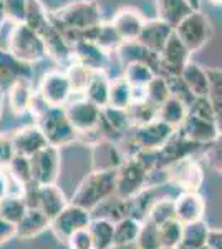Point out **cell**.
I'll return each mask as SVG.
<instances>
[{
  "label": "cell",
  "mask_w": 222,
  "mask_h": 249,
  "mask_svg": "<svg viewBox=\"0 0 222 249\" xmlns=\"http://www.w3.org/2000/svg\"><path fill=\"white\" fill-rule=\"evenodd\" d=\"M50 18L58 30L78 32V34H82V38L83 32L90 30L103 22L102 7L96 0H75V2L67 3L60 9L51 10Z\"/></svg>",
  "instance_id": "cell-1"
},
{
  "label": "cell",
  "mask_w": 222,
  "mask_h": 249,
  "mask_svg": "<svg viewBox=\"0 0 222 249\" xmlns=\"http://www.w3.org/2000/svg\"><path fill=\"white\" fill-rule=\"evenodd\" d=\"M113 195H116V171L91 170L76 184L70 203L91 211Z\"/></svg>",
  "instance_id": "cell-2"
},
{
  "label": "cell",
  "mask_w": 222,
  "mask_h": 249,
  "mask_svg": "<svg viewBox=\"0 0 222 249\" xmlns=\"http://www.w3.org/2000/svg\"><path fill=\"white\" fill-rule=\"evenodd\" d=\"M43 135L47 136L48 144L56 148L70 146L78 142L80 135L68 120L65 107H50L42 116L35 120Z\"/></svg>",
  "instance_id": "cell-3"
},
{
  "label": "cell",
  "mask_w": 222,
  "mask_h": 249,
  "mask_svg": "<svg viewBox=\"0 0 222 249\" xmlns=\"http://www.w3.org/2000/svg\"><path fill=\"white\" fill-rule=\"evenodd\" d=\"M9 52L22 62L34 65V63L42 62L47 57V48L42 35L38 32L27 25V23H17L12 35V42Z\"/></svg>",
  "instance_id": "cell-4"
},
{
  "label": "cell",
  "mask_w": 222,
  "mask_h": 249,
  "mask_svg": "<svg viewBox=\"0 0 222 249\" xmlns=\"http://www.w3.org/2000/svg\"><path fill=\"white\" fill-rule=\"evenodd\" d=\"M30 163L35 183L40 186L58 184L60 175H62V148L48 144L32 156Z\"/></svg>",
  "instance_id": "cell-5"
},
{
  "label": "cell",
  "mask_w": 222,
  "mask_h": 249,
  "mask_svg": "<svg viewBox=\"0 0 222 249\" xmlns=\"http://www.w3.org/2000/svg\"><path fill=\"white\" fill-rule=\"evenodd\" d=\"M176 35L184 42V45L191 50V53L199 52L212 35V27L209 18L201 10L189 14L183 22L174 29Z\"/></svg>",
  "instance_id": "cell-6"
},
{
  "label": "cell",
  "mask_w": 222,
  "mask_h": 249,
  "mask_svg": "<svg viewBox=\"0 0 222 249\" xmlns=\"http://www.w3.org/2000/svg\"><path fill=\"white\" fill-rule=\"evenodd\" d=\"M148 170L136 158H126L116 170V195L131 199L146 188Z\"/></svg>",
  "instance_id": "cell-7"
},
{
  "label": "cell",
  "mask_w": 222,
  "mask_h": 249,
  "mask_svg": "<svg viewBox=\"0 0 222 249\" xmlns=\"http://www.w3.org/2000/svg\"><path fill=\"white\" fill-rule=\"evenodd\" d=\"M37 91L50 107H65L75 95L65 70L47 71L40 80Z\"/></svg>",
  "instance_id": "cell-8"
},
{
  "label": "cell",
  "mask_w": 222,
  "mask_h": 249,
  "mask_svg": "<svg viewBox=\"0 0 222 249\" xmlns=\"http://www.w3.org/2000/svg\"><path fill=\"white\" fill-rule=\"evenodd\" d=\"M102 110L98 105H95L90 100H86L83 95L80 98L70 100L65 105V111L68 115V120L78 131V135L88 133L98 128L100 118H102Z\"/></svg>",
  "instance_id": "cell-9"
},
{
  "label": "cell",
  "mask_w": 222,
  "mask_h": 249,
  "mask_svg": "<svg viewBox=\"0 0 222 249\" xmlns=\"http://www.w3.org/2000/svg\"><path fill=\"white\" fill-rule=\"evenodd\" d=\"M91 219V211L85 210L78 204L70 203L56 218L51 219L50 230L55 232L56 238L67 243L73 232L90 226Z\"/></svg>",
  "instance_id": "cell-10"
},
{
  "label": "cell",
  "mask_w": 222,
  "mask_h": 249,
  "mask_svg": "<svg viewBox=\"0 0 222 249\" xmlns=\"http://www.w3.org/2000/svg\"><path fill=\"white\" fill-rule=\"evenodd\" d=\"M191 50L184 45V42L172 34L168 40L166 47L159 53V73L157 75H171V77H181L186 65L191 62Z\"/></svg>",
  "instance_id": "cell-11"
},
{
  "label": "cell",
  "mask_w": 222,
  "mask_h": 249,
  "mask_svg": "<svg viewBox=\"0 0 222 249\" xmlns=\"http://www.w3.org/2000/svg\"><path fill=\"white\" fill-rule=\"evenodd\" d=\"M176 131V128L157 118L141 126H133L131 136L141 150H161L174 136Z\"/></svg>",
  "instance_id": "cell-12"
},
{
  "label": "cell",
  "mask_w": 222,
  "mask_h": 249,
  "mask_svg": "<svg viewBox=\"0 0 222 249\" xmlns=\"http://www.w3.org/2000/svg\"><path fill=\"white\" fill-rule=\"evenodd\" d=\"M169 183H172L181 193L184 191H199L204 181V173L201 164L194 158H184L169 164Z\"/></svg>",
  "instance_id": "cell-13"
},
{
  "label": "cell",
  "mask_w": 222,
  "mask_h": 249,
  "mask_svg": "<svg viewBox=\"0 0 222 249\" xmlns=\"http://www.w3.org/2000/svg\"><path fill=\"white\" fill-rule=\"evenodd\" d=\"M113 52L104 50L98 43L91 40H80L73 43V62L80 63L85 68L91 71H108V67L111 63Z\"/></svg>",
  "instance_id": "cell-14"
},
{
  "label": "cell",
  "mask_w": 222,
  "mask_h": 249,
  "mask_svg": "<svg viewBox=\"0 0 222 249\" xmlns=\"http://www.w3.org/2000/svg\"><path fill=\"white\" fill-rule=\"evenodd\" d=\"M98 126L103 138L115 143H120L133 130V123L128 116V111L113 107H104L102 110Z\"/></svg>",
  "instance_id": "cell-15"
},
{
  "label": "cell",
  "mask_w": 222,
  "mask_h": 249,
  "mask_svg": "<svg viewBox=\"0 0 222 249\" xmlns=\"http://www.w3.org/2000/svg\"><path fill=\"white\" fill-rule=\"evenodd\" d=\"M177 131H179L181 135L184 136V138L191 140V142H196L199 144H205L212 143L214 140L217 138L221 133L219 130H217V124L214 120L211 118H204V116H199L196 113H191L189 111L188 118L184 120V123L181 124L179 128H177Z\"/></svg>",
  "instance_id": "cell-16"
},
{
  "label": "cell",
  "mask_w": 222,
  "mask_h": 249,
  "mask_svg": "<svg viewBox=\"0 0 222 249\" xmlns=\"http://www.w3.org/2000/svg\"><path fill=\"white\" fill-rule=\"evenodd\" d=\"M91 151V170L100 171H116L126 160L120 144L110 140H100L90 146Z\"/></svg>",
  "instance_id": "cell-17"
},
{
  "label": "cell",
  "mask_w": 222,
  "mask_h": 249,
  "mask_svg": "<svg viewBox=\"0 0 222 249\" xmlns=\"http://www.w3.org/2000/svg\"><path fill=\"white\" fill-rule=\"evenodd\" d=\"M10 138L12 144H14L15 155H23L28 156V158H32L35 153H38L40 150L48 146L47 136L43 135V131L40 130L37 123L20 128V130L10 135Z\"/></svg>",
  "instance_id": "cell-18"
},
{
  "label": "cell",
  "mask_w": 222,
  "mask_h": 249,
  "mask_svg": "<svg viewBox=\"0 0 222 249\" xmlns=\"http://www.w3.org/2000/svg\"><path fill=\"white\" fill-rule=\"evenodd\" d=\"M204 148L205 146H203V144L191 142V140L184 138L179 131H176L174 136H172L161 150H157V155H159V164L166 168L169 164L179 161V160L191 158V156H194L197 151L204 150Z\"/></svg>",
  "instance_id": "cell-19"
},
{
  "label": "cell",
  "mask_w": 222,
  "mask_h": 249,
  "mask_svg": "<svg viewBox=\"0 0 222 249\" xmlns=\"http://www.w3.org/2000/svg\"><path fill=\"white\" fill-rule=\"evenodd\" d=\"M42 38L45 42L47 57H50L55 63L67 68L73 62V47H71V43L68 42L65 35L56 29L53 23L43 32Z\"/></svg>",
  "instance_id": "cell-20"
},
{
  "label": "cell",
  "mask_w": 222,
  "mask_h": 249,
  "mask_svg": "<svg viewBox=\"0 0 222 249\" xmlns=\"http://www.w3.org/2000/svg\"><path fill=\"white\" fill-rule=\"evenodd\" d=\"M115 53L118 55V60L123 67L130 65V63L139 62V63H146V65L151 67L156 73H159V53L149 50L148 47H144L138 40L123 42Z\"/></svg>",
  "instance_id": "cell-21"
},
{
  "label": "cell",
  "mask_w": 222,
  "mask_h": 249,
  "mask_svg": "<svg viewBox=\"0 0 222 249\" xmlns=\"http://www.w3.org/2000/svg\"><path fill=\"white\" fill-rule=\"evenodd\" d=\"M172 34H174V27H171L168 22H164L159 17L151 18L144 22L138 42L143 43L144 47H148L149 50L161 53L163 48L166 47L168 40L172 37Z\"/></svg>",
  "instance_id": "cell-22"
},
{
  "label": "cell",
  "mask_w": 222,
  "mask_h": 249,
  "mask_svg": "<svg viewBox=\"0 0 222 249\" xmlns=\"http://www.w3.org/2000/svg\"><path fill=\"white\" fill-rule=\"evenodd\" d=\"M144 17L138 9L133 7H123L115 14L111 23L123 38V42H131V40H138L141 35V30L144 27Z\"/></svg>",
  "instance_id": "cell-23"
},
{
  "label": "cell",
  "mask_w": 222,
  "mask_h": 249,
  "mask_svg": "<svg viewBox=\"0 0 222 249\" xmlns=\"http://www.w3.org/2000/svg\"><path fill=\"white\" fill-rule=\"evenodd\" d=\"M70 204V198L65 195V191L58 184H45L38 186L37 191V201L35 208L43 211L50 219L56 218L65 208Z\"/></svg>",
  "instance_id": "cell-24"
},
{
  "label": "cell",
  "mask_w": 222,
  "mask_h": 249,
  "mask_svg": "<svg viewBox=\"0 0 222 249\" xmlns=\"http://www.w3.org/2000/svg\"><path fill=\"white\" fill-rule=\"evenodd\" d=\"M205 201L197 191L179 193L176 198V219L183 224L204 219Z\"/></svg>",
  "instance_id": "cell-25"
},
{
  "label": "cell",
  "mask_w": 222,
  "mask_h": 249,
  "mask_svg": "<svg viewBox=\"0 0 222 249\" xmlns=\"http://www.w3.org/2000/svg\"><path fill=\"white\" fill-rule=\"evenodd\" d=\"M20 78H32V65L0 48V87L5 90Z\"/></svg>",
  "instance_id": "cell-26"
},
{
  "label": "cell",
  "mask_w": 222,
  "mask_h": 249,
  "mask_svg": "<svg viewBox=\"0 0 222 249\" xmlns=\"http://www.w3.org/2000/svg\"><path fill=\"white\" fill-rule=\"evenodd\" d=\"M34 95L35 90L32 87L30 78H20L15 83H12L7 88V102H9L12 113L17 116L28 113V108H30Z\"/></svg>",
  "instance_id": "cell-27"
},
{
  "label": "cell",
  "mask_w": 222,
  "mask_h": 249,
  "mask_svg": "<svg viewBox=\"0 0 222 249\" xmlns=\"http://www.w3.org/2000/svg\"><path fill=\"white\" fill-rule=\"evenodd\" d=\"M131 216V203L118 195H113L102 201L95 210H91V218L108 219L111 223H118L120 219Z\"/></svg>",
  "instance_id": "cell-28"
},
{
  "label": "cell",
  "mask_w": 222,
  "mask_h": 249,
  "mask_svg": "<svg viewBox=\"0 0 222 249\" xmlns=\"http://www.w3.org/2000/svg\"><path fill=\"white\" fill-rule=\"evenodd\" d=\"M51 224V219L48 218L43 211L37 208H28L25 216L17 224V238L18 239H32L35 236L42 234L43 231L48 230Z\"/></svg>",
  "instance_id": "cell-29"
},
{
  "label": "cell",
  "mask_w": 222,
  "mask_h": 249,
  "mask_svg": "<svg viewBox=\"0 0 222 249\" xmlns=\"http://www.w3.org/2000/svg\"><path fill=\"white\" fill-rule=\"evenodd\" d=\"M82 40H91V42L98 43L100 47H103L108 52H116L118 47L123 43V38L120 37V34L116 32L111 22H102L100 25L83 32Z\"/></svg>",
  "instance_id": "cell-30"
},
{
  "label": "cell",
  "mask_w": 222,
  "mask_h": 249,
  "mask_svg": "<svg viewBox=\"0 0 222 249\" xmlns=\"http://www.w3.org/2000/svg\"><path fill=\"white\" fill-rule=\"evenodd\" d=\"M156 3L159 18H163L174 29L189 14L194 12L188 0H156Z\"/></svg>",
  "instance_id": "cell-31"
},
{
  "label": "cell",
  "mask_w": 222,
  "mask_h": 249,
  "mask_svg": "<svg viewBox=\"0 0 222 249\" xmlns=\"http://www.w3.org/2000/svg\"><path fill=\"white\" fill-rule=\"evenodd\" d=\"M110 88L111 78L104 71H96V73H93L83 96L93 102L95 105H98L100 108H104L110 103Z\"/></svg>",
  "instance_id": "cell-32"
},
{
  "label": "cell",
  "mask_w": 222,
  "mask_h": 249,
  "mask_svg": "<svg viewBox=\"0 0 222 249\" xmlns=\"http://www.w3.org/2000/svg\"><path fill=\"white\" fill-rule=\"evenodd\" d=\"M181 77H183L186 85L191 88V91L196 96H207L209 95V87H211V82H209L207 70L203 68L201 65H197L196 62H192V60H191V62L186 65Z\"/></svg>",
  "instance_id": "cell-33"
},
{
  "label": "cell",
  "mask_w": 222,
  "mask_h": 249,
  "mask_svg": "<svg viewBox=\"0 0 222 249\" xmlns=\"http://www.w3.org/2000/svg\"><path fill=\"white\" fill-rule=\"evenodd\" d=\"M209 231L211 228L207 226L204 219L196 221V223L184 224L183 239H181L179 249H203L207 246Z\"/></svg>",
  "instance_id": "cell-34"
},
{
  "label": "cell",
  "mask_w": 222,
  "mask_h": 249,
  "mask_svg": "<svg viewBox=\"0 0 222 249\" xmlns=\"http://www.w3.org/2000/svg\"><path fill=\"white\" fill-rule=\"evenodd\" d=\"M188 115H189V107L186 105L183 100L176 98V96H169L166 102L159 107V111H157V118L163 120L164 123L171 124L176 130L184 123Z\"/></svg>",
  "instance_id": "cell-35"
},
{
  "label": "cell",
  "mask_w": 222,
  "mask_h": 249,
  "mask_svg": "<svg viewBox=\"0 0 222 249\" xmlns=\"http://www.w3.org/2000/svg\"><path fill=\"white\" fill-rule=\"evenodd\" d=\"M209 75V102L214 110V120H216L217 130L222 135V68H207Z\"/></svg>",
  "instance_id": "cell-36"
},
{
  "label": "cell",
  "mask_w": 222,
  "mask_h": 249,
  "mask_svg": "<svg viewBox=\"0 0 222 249\" xmlns=\"http://www.w3.org/2000/svg\"><path fill=\"white\" fill-rule=\"evenodd\" d=\"M88 230L91 232L95 249H111L115 246V223L93 218Z\"/></svg>",
  "instance_id": "cell-37"
},
{
  "label": "cell",
  "mask_w": 222,
  "mask_h": 249,
  "mask_svg": "<svg viewBox=\"0 0 222 249\" xmlns=\"http://www.w3.org/2000/svg\"><path fill=\"white\" fill-rule=\"evenodd\" d=\"M25 23L30 29L38 32L40 35L51 25L50 10H47V7L43 5L42 0H28Z\"/></svg>",
  "instance_id": "cell-38"
},
{
  "label": "cell",
  "mask_w": 222,
  "mask_h": 249,
  "mask_svg": "<svg viewBox=\"0 0 222 249\" xmlns=\"http://www.w3.org/2000/svg\"><path fill=\"white\" fill-rule=\"evenodd\" d=\"M133 105V87L124 77L111 80L110 88V103L108 107L128 110Z\"/></svg>",
  "instance_id": "cell-39"
},
{
  "label": "cell",
  "mask_w": 222,
  "mask_h": 249,
  "mask_svg": "<svg viewBox=\"0 0 222 249\" xmlns=\"http://www.w3.org/2000/svg\"><path fill=\"white\" fill-rule=\"evenodd\" d=\"M141 226L143 223L133 216L120 219L118 223H115V244H121V246L135 244L139 236Z\"/></svg>",
  "instance_id": "cell-40"
},
{
  "label": "cell",
  "mask_w": 222,
  "mask_h": 249,
  "mask_svg": "<svg viewBox=\"0 0 222 249\" xmlns=\"http://www.w3.org/2000/svg\"><path fill=\"white\" fill-rule=\"evenodd\" d=\"M156 71L146 63H130L124 67L123 77L128 80V83L133 88H146L151 80L156 77Z\"/></svg>",
  "instance_id": "cell-41"
},
{
  "label": "cell",
  "mask_w": 222,
  "mask_h": 249,
  "mask_svg": "<svg viewBox=\"0 0 222 249\" xmlns=\"http://www.w3.org/2000/svg\"><path fill=\"white\" fill-rule=\"evenodd\" d=\"M28 210L22 195H9L0 201V216L14 224H18Z\"/></svg>",
  "instance_id": "cell-42"
},
{
  "label": "cell",
  "mask_w": 222,
  "mask_h": 249,
  "mask_svg": "<svg viewBox=\"0 0 222 249\" xmlns=\"http://www.w3.org/2000/svg\"><path fill=\"white\" fill-rule=\"evenodd\" d=\"M126 111H128V116H130L133 126H141V124H146L149 122L157 120L159 107H156L154 103H151L149 100H144V102L133 103Z\"/></svg>",
  "instance_id": "cell-43"
},
{
  "label": "cell",
  "mask_w": 222,
  "mask_h": 249,
  "mask_svg": "<svg viewBox=\"0 0 222 249\" xmlns=\"http://www.w3.org/2000/svg\"><path fill=\"white\" fill-rule=\"evenodd\" d=\"M148 219L161 226V224L168 223V221L176 219V198L174 196H164V198L157 199L154 206L149 211Z\"/></svg>",
  "instance_id": "cell-44"
},
{
  "label": "cell",
  "mask_w": 222,
  "mask_h": 249,
  "mask_svg": "<svg viewBox=\"0 0 222 249\" xmlns=\"http://www.w3.org/2000/svg\"><path fill=\"white\" fill-rule=\"evenodd\" d=\"M184 224L177 219L168 221L159 226V241L161 249H179L181 239H183Z\"/></svg>",
  "instance_id": "cell-45"
},
{
  "label": "cell",
  "mask_w": 222,
  "mask_h": 249,
  "mask_svg": "<svg viewBox=\"0 0 222 249\" xmlns=\"http://www.w3.org/2000/svg\"><path fill=\"white\" fill-rule=\"evenodd\" d=\"M7 170H9L12 178H14L22 188H25L27 184L34 183V176H32V163H30V158H28V156L15 155L14 158L10 160Z\"/></svg>",
  "instance_id": "cell-46"
},
{
  "label": "cell",
  "mask_w": 222,
  "mask_h": 249,
  "mask_svg": "<svg viewBox=\"0 0 222 249\" xmlns=\"http://www.w3.org/2000/svg\"><path fill=\"white\" fill-rule=\"evenodd\" d=\"M65 71L68 75V80H70L75 95H83L93 77V73H96V71L88 70V68H85L83 65H80V63H76V62H71L70 65L65 68Z\"/></svg>",
  "instance_id": "cell-47"
},
{
  "label": "cell",
  "mask_w": 222,
  "mask_h": 249,
  "mask_svg": "<svg viewBox=\"0 0 222 249\" xmlns=\"http://www.w3.org/2000/svg\"><path fill=\"white\" fill-rule=\"evenodd\" d=\"M135 244L139 249H161L159 226L153 223L151 219L143 221L139 236H138V239H136Z\"/></svg>",
  "instance_id": "cell-48"
},
{
  "label": "cell",
  "mask_w": 222,
  "mask_h": 249,
  "mask_svg": "<svg viewBox=\"0 0 222 249\" xmlns=\"http://www.w3.org/2000/svg\"><path fill=\"white\" fill-rule=\"evenodd\" d=\"M146 95H148L149 102L154 103L156 107H161L169 96H171L168 80L164 78L163 75H156V77L151 80V83L146 87Z\"/></svg>",
  "instance_id": "cell-49"
},
{
  "label": "cell",
  "mask_w": 222,
  "mask_h": 249,
  "mask_svg": "<svg viewBox=\"0 0 222 249\" xmlns=\"http://www.w3.org/2000/svg\"><path fill=\"white\" fill-rule=\"evenodd\" d=\"M28 0H5L7 18L15 23H25Z\"/></svg>",
  "instance_id": "cell-50"
},
{
  "label": "cell",
  "mask_w": 222,
  "mask_h": 249,
  "mask_svg": "<svg viewBox=\"0 0 222 249\" xmlns=\"http://www.w3.org/2000/svg\"><path fill=\"white\" fill-rule=\"evenodd\" d=\"M204 155H205L207 163L211 164L214 170L222 173V135L217 136L212 143L205 144Z\"/></svg>",
  "instance_id": "cell-51"
},
{
  "label": "cell",
  "mask_w": 222,
  "mask_h": 249,
  "mask_svg": "<svg viewBox=\"0 0 222 249\" xmlns=\"http://www.w3.org/2000/svg\"><path fill=\"white\" fill-rule=\"evenodd\" d=\"M17 188L22 190L23 193V188L12 178L9 170H7V168H0V201H2L3 198H7L9 195H18Z\"/></svg>",
  "instance_id": "cell-52"
},
{
  "label": "cell",
  "mask_w": 222,
  "mask_h": 249,
  "mask_svg": "<svg viewBox=\"0 0 222 249\" xmlns=\"http://www.w3.org/2000/svg\"><path fill=\"white\" fill-rule=\"evenodd\" d=\"M67 244L70 249H95L91 232L88 228H83V230L73 232V234L70 236V239L67 241Z\"/></svg>",
  "instance_id": "cell-53"
},
{
  "label": "cell",
  "mask_w": 222,
  "mask_h": 249,
  "mask_svg": "<svg viewBox=\"0 0 222 249\" xmlns=\"http://www.w3.org/2000/svg\"><path fill=\"white\" fill-rule=\"evenodd\" d=\"M15 156L14 144H12L10 135L0 133V168H7L10 160Z\"/></svg>",
  "instance_id": "cell-54"
},
{
  "label": "cell",
  "mask_w": 222,
  "mask_h": 249,
  "mask_svg": "<svg viewBox=\"0 0 222 249\" xmlns=\"http://www.w3.org/2000/svg\"><path fill=\"white\" fill-rule=\"evenodd\" d=\"M14 238H17V224L10 223L0 216V246H3Z\"/></svg>",
  "instance_id": "cell-55"
},
{
  "label": "cell",
  "mask_w": 222,
  "mask_h": 249,
  "mask_svg": "<svg viewBox=\"0 0 222 249\" xmlns=\"http://www.w3.org/2000/svg\"><path fill=\"white\" fill-rule=\"evenodd\" d=\"M15 25H17V23L12 22V20H9V18L0 25V48H2V50H9Z\"/></svg>",
  "instance_id": "cell-56"
},
{
  "label": "cell",
  "mask_w": 222,
  "mask_h": 249,
  "mask_svg": "<svg viewBox=\"0 0 222 249\" xmlns=\"http://www.w3.org/2000/svg\"><path fill=\"white\" fill-rule=\"evenodd\" d=\"M48 108H50V105L42 98V95H40L38 91H35L34 98H32V103H30V108H28V113L34 116V120H37L38 116H42L45 113Z\"/></svg>",
  "instance_id": "cell-57"
},
{
  "label": "cell",
  "mask_w": 222,
  "mask_h": 249,
  "mask_svg": "<svg viewBox=\"0 0 222 249\" xmlns=\"http://www.w3.org/2000/svg\"><path fill=\"white\" fill-rule=\"evenodd\" d=\"M207 246L211 249H222V230L211 228V231H209Z\"/></svg>",
  "instance_id": "cell-58"
},
{
  "label": "cell",
  "mask_w": 222,
  "mask_h": 249,
  "mask_svg": "<svg viewBox=\"0 0 222 249\" xmlns=\"http://www.w3.org/2000/svg\"><path fill=\"white\" fill-rule=\"evenodd\" d=\"M3 108H5V91L0 87V120H2V115H3Z\"/></svg>",
  "instance_id": "cell-59"
},
{
  "label": "cell",
  "mask_w": 222,
  "mask_h": 249,
  "mask_svg": "<svg viewBox=\"0 0 222 249\" xmlns=\"http://www.w3.org/2000/svg\"><path fill=\"white\" fill-rule=\"evenodd\" d=\"M7 20V14H5V0H0V25Z\"/></svg>",
  "instance_id": "cell-60"
},
{
  "label": "cell",
  "mask_w": 222,
  "mask_h": 249,
  "mask_svg": "<svg viewBox=\"0 0 222 249\" xmlns=\"http://www.w3.org/2000/svg\"><path fill=\"white\" fill-rule=\"evenodd\" d=\"M194 10H201V0H188Z\"/></svg>",
  "instance_id": "cell-61"
},
{
  "label": "cell",
  "mask_w": 222,
  "mask_h": 249,
  "mask_svg": "<svg viewBox=\"0 0 222 249\" xmlns=\"http://www.w3.org/2000/svg\"><path fill=\"white\" fill-rule=\"evenodd\" d=\"M212 3H222V0H211Z\"/></svg>",
  "instance_id": "cell-62"
},
{
  "label": "cell",
  "mask_w": 222,
  "mask_h": 249,
  "mask_svg": "<svg viewBox=\"0 0 222 249\" xmlns=\"http://www.w3.org/2000/svg\"><path fill=\"white\" fill-rule=\"evenodd\" d=\"M203 249H211V248H209V246H205V248H203Z\"/></svg>",
  "instance_id": "cell-63"
}]
</instances>
